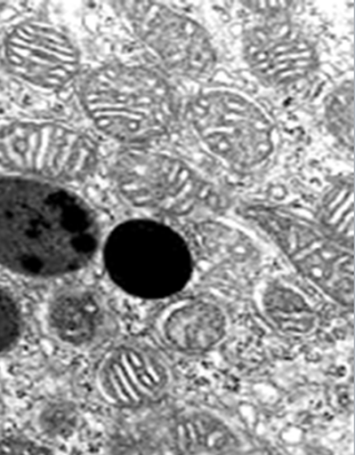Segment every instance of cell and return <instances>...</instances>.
<instances>
[{
  "label": "cell",
  "mask_w": 355,
  "mask_h": 455,
  "mask_svg": "<svg viewBox=\"0 0 355 455\" xmlns=\"http://www.w3.org/2000/svg\"><path fill=\"white\" fill-rule=\"evenodd\" d=\"M166 371L154 358L133 349L112 355L101 372L102 391L124 405H138L165 387Z\"/></svg>",
  "instance_id": "7"
},
{
  "label": "cell",
  "mask_w": 355,
  "mask_h": 455,
  "mask_svg": "<svg viewBox=\"0 0 355 455\" xmlns=\"http://www.w3.org/2000/svg\"><path fill=\"white\" fill-rule=\"evenodd\" d=\"M101 320L97 302L84 293H67L55 299L50 322L56 335L72 345L93 339Z\"/></svg>",
  "instance_id": "9"
},
{
  "label": "cell",
  "mask_w": 355,
  "mask_h": 455,
  "mask_svg": "<svg viewBox=\"0 0 355 455\" xmlns=\"http://www.w3.org/2000/svg\"><path fill=\"white\" fill-rule=\"evenodd\" d=\"M0 151L12 162L70 183L85 179L95 164L93 142L63 127L17 130L0 138Z\"/></svg>",
  "instance_id": "4"
},
{
  "label": "cell",
  "mask_w": 355,
  "mask_h": 455,
  "mask_svg": "<svg viewBox=\"0 0 355 455\" xmlns=\"http://www.w3.org/2000/svg\"><path fill=\"white\" fill-rule=\"evenodd\" d=\"M20 329L19 307L10 296L0 289V354L6 353L16 344Z\"/></svg>",
  "instance_id": "11"
},
{
  "label": "cell",
  "mask_w": 355,
  "mask_h": 455,
  "mask_svg": "<svg viewBox=\"0 0 355 455\" xmlns=\"http://www.w3.org/2000/svg\"><path fill=\"white\" fill-rule=\"evenodd\" d=\"M118 176L125 193L146 205L176 204L193 189L181 164L157 156L129 155L121 162Z\"/></svg>",
  "instance_id": "6"
},
{
  "label": "cell",
  "mask_w": 355,
  "mask_h": 455,
  "mask_svg": "<svg viewBox=\"0 0 355 455\" xmlns=\"http://www.w3.org/2000/svg\"><path fill=\"white\" fill-rule=\"evenodd\" d=\"M141 28L150 42L174 64L189 62V29L175 17L159 11L141 16Z\"/></svg>",
  "instance_id": "10"
},
{
  "label": "cell",
  "mask_w": 355,
  "mask_h": 455,
  "mask_svg": "<svg viewBox=\"0 0 355 455\" xmlns=\"http://www.w3.org/2000/svg\"><path fill=\"white\" fill-rule=\"evenodd\" d=\"M106 264L112 279L127 291L158 298L177 291L189 275V257L168 229L151 223L119 228L107 243Z\"/></svg>",
  "instance_id": "2"
},
{
  "label": "cell",
  "mask_w": 355,
  "mask_h": 455,
  "mask_svg": "<svg viewBox=\"0 0 355 455\" xmlns=\"http://www.w3.org/2000/svg\"><path fill=\"white\" fill-rule=\"evenodd\" d=\"M82 94L91 118L117 138L141 140L157 136L170 123L166 91L140 73L103 69L90 76Z\"/></svg>",
  "instance_id": "3"
},
{
  "label": "cell",
  "mask_w": 355,
  "mask_h": 455,
  "mask_svg": "<svg viewBox=\"0 0 355 455\" xmlns=\"http://www.w3.org/2000/svg\"><path fill=\"white\" fill-rule=\"evenodd\" d=\"M225 320L218 307L205 302L190 303L173 311L164 324L168 341L182 350H202L223 336Z\"/></svg>",
  "instance_id": "8"
},
{
  "label": "cell",
  "mask_w": 355,
  "mask_h": 455,
  "mask_svg": "<svg viewBox=\"0 0 355 455\" xmlns=\"http://www.w3.org/2000/svg\"><path fill=\"white\" fill-rule=\"evenodd\" d=\"M98 241L97 220L77 195L0 177V266L28 276L68 275L90 261Z\"/></svg>",
  "instance_id": "1"
},
{
  "label": "cell",
  "mask_w": 355,
  "mask_h": 455,
  "mask_svg": "<svg viewBox=\"0 0 355 455\" xmlns=\"http://www.w3.org/2000/svg\"><path fill=\"white\" fill-rule=\"evenodd\" d=\"M12 60L33 80L49 86H63L79 71L77 47L63 33L51 28H30L12 38Z\"/></svg>",
  "instance_id": "5"
}]
</instances>
